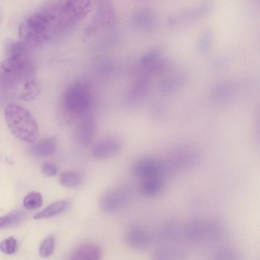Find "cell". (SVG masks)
Segmentation results:
<instances>
[{
    "label": "cell",
    "mask_w": 260,
    "mask_h": 260,
    "mask_svg": "<svg viewBox=\"0 0 260 260\" xmlns=\"http://www.w3.org/2000/svg\"><path fill=\"white\" fill-rule=\"evenodd\" d=\"M128 192L124 188L115 187L107 190L99 200L100 208L106 212L113 213L123 208L129 201Z\"/></svg>",
    "instance_id": "5b68a950"
},
{
    "label": "cell",
    "mask_w": 260,
    "mask_h": 260,
    "mask_svg": "<svg viewBox=\"0 0 260 260\" xmlns=\"http://www.w3.org/2000/svg\"><path fill=\"white\" fill-rule=\"evenodd\" d=\"M3 17V11L1 7L0 6V22L2 20Z\"/></svg>",
    "instance_id": "cb8c5ba5"
},
{
    "label": "cell",
    "mask_w": 260,
    "mask_h": 260,
    "mask_svg": "<svg viewBox=\"0 0 260 260\" xmlns=\"http://www.w3.org/2000/svg\"><path fill=\"white\" fill-rule=\"evenodd\" d=\"M55 248V238L53 235L46 237L41 242L39 252L40 255L44 258L51 256Z\"/></svg>",
    "instance_id": "44dd1931"
},
{
    "label": "cell",
    "mask_w": 260,
    "mask_h": 260,
    "mask_svg": "<svg viewBox=\"0 0 260 260\" xmlns=\"http://www.w3.org/2000/svg\"><path fill=\"white\" fill-rule=\"evenodd\" d=\"M4 114L7 125L15 137L24 142L35 141L39 127L29 111L19 105L10 104L6 106Z\"/></svg>",
    "instance_id": "3957f363"
},
{
    "label": "cell",
    "mask_w": 260,
    "mask_h": 260,
    "mask_svg": "<svg viewBox=\"0 0 260 260\" xmlns=\"http://www.w3.org/2000/svg\"><path fill=\"white\" fill-rule=\"evenodd\" d=\"M186 252L181 248L174 246H162L152 253L151 260H185Z\"/></svg>",
    "instance_id": "7c38bea8"
},
{
    "label": "cell",
    "mask_w": 260,
    "mask_h": 260,
    "mask_svg": "<svg viewBox=\"0 0 260 260\" xmlns=\"http://www.w3.org/2000/svg\"><path fill=\"white\" fill-rule=\"evenodd\" d=\"M68 206V203L64 200L55 202L46 207L40 212L35 214V219L46 218L58 215L63 212Z\"/></svg>",
    "instance_id": "5bb4252c"
},
{
    "label": "cell",
    "mask_w": 260,
    "mask_h": 260,
    "mask_svg": "<svg viewBox=\"0 0 260 260\" xmlns=\"http://www.w3.org/2000/svg\"><path fill=\"white\" fill-rule=\"evenodd\" d=\"M28 60L22 53L10 54L0 61V70L7 73H17L26 68Z\"/></svg>",
    "instance_id": "30bf717a"
},
{
    "label": "cell",
    "mask_w": 260,
    "mask_h": 260,
    "mask_svg": "<svg viewBox=\"0 0 260 260\" xmlns=\"http://www.w3.org/2000/svg\"><path fill=\"white\" fill-rule=\"evenodd\" d=\"M23 215L20 211H15L0 217V229L15 226L22 220Z\"/></svg>",
    "instance_id": "ac0fdd59"
},
{
    "label": "cell",
    "mask_w": 260,
    "mask_h": 260,
    "mask_svg": "<svg viewBox=\"0 0 260 260\" xmlns=\"http://www.w3.org/2000/svg\"><path fill=\"white\" fill-rule=\"evenodd\" d=\"M17 241L13 237H9L0 243V250L4 253L11 254L16 250Z\"/></svg>",
    "instance_id": "7402d4cb"
},
{
    "label": "cell",
    "mask_w": 260,
    "mask_h": 260,
    "mask_svg": "<svg viewBox=\"0 0 260 260\" xmlns=\"http://www.w3.org/2000/svg\"><path fill=\"white\" fill-rule=\"evenodd\" d=\"M89 86L77 82L66 90L60 106L58 119L63 124H70L85 114L91 104V94Z\"/></svg>",
    "instance_id": "7a4b0ae2"
},
{
    "label": "cell",
    "mask_w": 260,
    "mask_h": 260,
    "mask_svg": "<svg viewBox=\"0 0 260 260\" xmlns=\"http://www.w3.org/2000/svg\"><path fill=\"white\" fill-rule=\"evenodd\" d=\"M42 173L46 176L52 177L56 175L58 172L57 167L50 162H44L41 167Z\"/></svg>",
    "instance_id": "603a6c76"
},
{
    "label": "cell",
    "mask_w": 260,
    "mask_h": 260,
    "mask_svg": "<svg viewBox=\"0 0 260 260\" xmlns=\"http://www.w3.org/2000/svg\"><path fill=\"white\" fill-rule=\"evenodd\" d=\"M43 204L42 194L37 191L28 193L23 199V205L28 210H34L40 208Z\"/></svg>",
    "instance_id": "ffe728a7"
},
{
    "label": "cell",
    "mask_w": 260,
    "mask_h": 260,
    "mask_svg": "<svg viewBox=\"0 0 260 260\" xmlns=\"http://www.w3.org/2000/svg\"><path fill=\"white\" fill-rule=\"evenodd\" d=\"M57 149V142L54 137L44 138L31 147V154L38 157H47L53 155Z\"/></svg>",
    "instance_id": "4fadbf2b"
},
{
    "label": "cell",
    "mask_w": 260,
    "mask_h": 260,
    "mask_svg": "<svg viewBox=\"0 0 260 260\" xmlns=\"http://www.w3.org/2000/svg\"><path fill=\"white\" fill-rule=\"evenodd\" d=\"M69 17L62 2H54L28 16L20 24L18 34L22 41L41 42L69 27Z\"/></svg>",
    "instance_id": "6da1fadb"
},
{
    "label": "cell",
    "mask_w": 260,
    "mask_h": 260,
    "mask_svg": "<svg viewBox=\"0 0 260 260\" xmlns=\"http://www.w3.org/2000/svg\"><path fill=\"white\" fill-rule=\"evenodd\" d=\"M101 248L98 245L87 243L77 247L72 253L70 260H101Z\"/></svg>",
    "instance_id": "8fae6325"
},
{
    "label": "cell",
    "mask_w": 260,
    "mask_h": 260,
    "mask_svg": "<svg viewBox=\"0 0 260 260\" xmlns=\"http://www.w3.org/2000/svg\"><path fill=\"white\" fill-rule=\"evenodd\" d=\"M183 236L192 244L213 242L220 239L223 234L222 225L218 222L207 219H197L185 225Z\"/></svg>",
    "instance_id": "277c9868"
},
{
    "label": "cell",
    "mask_w": 260,
    "mask_h": 260,
    "mask_svg": "<svg viewBox=\"0 0 260 260\" xmlns=\"http://www.w3.org/2000/svg\"><path fill=\"white\" fill-rule=\"evenodd\" d=\"M161 188V183L158 177L142 179L140 186L141 192L147 196H155Z\"/></svg>",
    "instance_id": "2e32d148"
},
{
    "label": "cell",
    "mask_w": 260,
    "mask_h": 260,
    "mask_svg": "<svg viewBox=\"0 0 260 260\" xmlns=\"http://www.w3.org/2000/svg\"><path fill=\"white\" fill-rule=\"evenodd\" d=\"M160 169L158 162L150 158H144L138 160L133 167L134 174L141 180L157 177Z\"/></svg>",
    "instance_id": "9c48e42d"
},
{
    "label": "cell",
    "mask_w": 260,
    "mask_h": 260,
    "mask_svg": "<svg viewBox=\"0 0 260 260\" xmlns=\"http://www.w3.org/2000/svg\"><path fill=\"white\" fill-rule=\"evenodd\" d=\"M96 132V125L89 118L80 121L75 128L74 136L76 141L83 146L88 145L93 139Z\"/></svg>",
    "instance_id": "ba28073f"
},
{
    "label": "cell",
    "mask_w": 260,
    "mask_h": 260,
    "mask_svg": "<svg viewBox=\"0 0 260 260\" xmlns=\"http://www.w3.org/2000/svg\"><path fill=\"white\" fill-rule=\"evenodd\" d=\"M41 85L38 81L31 79L26 81L20 91V98L26 102L35 99L39 94Z\"/></svg>",
    "instance_id": "9a60e30c"
},
{
    "label": "cell",
    "mask_w": 260,
    "mask_h": 260,
    "mask_svg": "<svg viewBox=\"0 0 260 260\" xmlns=\"http://www.w3.org/2000/svg\"><path fill=\"white\" fill-rule=\"evenodd\" d=\"M122 147L120 140L115 137L104 138L96 142L91 150V155L98 159L111 157L118 153Z\"/></svg>",
    "instance_id": "52a82bcc"
},
{
    "label": "cell",
    "mask_w": 260,
    "mask_h": 260,
    "mask_svg": "<svg viewBox=\"0 0 260 260\" xmlns=\"http://www.w3.org/2000/svg\"><path fill=\"white\" fill-rule=\"evenodd\" d=\"M208 260H239V255L234 249L223 248L212 252Z\"/></svg>",
    "instance_id": "d6986e66"
},
{
    "label": "cell",
    "mask_w": 260,
    "mask_h": 260,
    "mask_svg": "<svg viewBox=\"0 0 260 260\" xmlns=\"http://www.w3.org/2000/svg\"><path fill=\"white\" fill-rule=\"evenodd\" d=\"M125 241L129 247L137 250H143L150 246L152 241V236L144 228L133 225L127 230Z\"/></svg>",
    "instance_id": "8992f818"
},
{
    "label": "cell",
    "mask_w": 260,
    "mask_h": 260,
    "mask_svg": "<svg viewBox=\"0 0 260 260\" xmlns=\"http://www.w3.org/2000/svg\"><path fill=\"white\" fill-rule=\"evenodd\" d=\"M80 175L73 171H67L62 172L59 176V183L63 186L69 188H76L81 183Z\"/></svg>",
    "instance_id": "e0dca14e"
}]
</instances>
